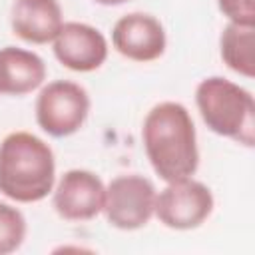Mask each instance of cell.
Returning a JSON list of instances; mask_svg holds the SVG:
<instances>
[{"mask_svg":"<svg viewBox=\"0 0 255 255\" xmlns=\"http://www.w3.org/2000/svg\"><path fill=\"white\" fill-rule=\"evenodd\" d=\"M223 64L243 78L255 76V26L227 22L219 36Z\"/></svg>","mask_w":255,"mask_h":255,"instance_id":"12","label":"cell"},{"mask_svg":"<svg viewBox=\"0 0 255 255\" xmlns=\"http://www.w3.org/2000/svg\"><path fill=\"white\" fill-rule=\"evenodd\" d=\"M195 106L213 133L245 147L255 145V100L249 90L227 78L209 76L195 88Z\"/></svg>","mask_w":255,"mask_h":255,"instance_id":"3","label":"cell"},{"mask_svg":"<svg viewBox=\"0 0 255 255\" xmlns=\"http://www.w3.org/2000/svg\"><path fill=\"white\" fill-rule=\"evenodd\" d=\"M26 217L24 213L10 205L0 201V255H10L18 251L26 239Z\"/></svg>","mask_w":255,"mask_h":255,"instance_id":"13","label":"cell"},{"mask_svg":"<svg viewBox=\"0 0 255 255\" xmlns=\"http://www.w3.org/2000/svg\"><path fill=\"white\" fill-rule=\"evenodd\" d=\"M217 8L227 22L255 26V0H217Z\"/></svg>","mask_w":255,"mask_h":255,"instance_id":"14","label":"cell"},{"mask_svg":"<svg viewBox=\"0 0 255 255\" xmlns=\"http://www.w3.org/2000/svg\"><path fill=\"white\" fill-rule=\"evenodd\" d=\"M155 185L139 173L114 177L106 185L102 213L106 221L120 231H135L149 223L155 211Z\"/></svg>","mask_w":255,"mask_h":255,"instance_id":"5","label":"cell"},{"mask_svg":"<svg viewBox=\"0 0 255 255\" xmlns=\"http://www.w3.org/2000/svg\"><path fill=\"white\" fill-rule=\"evenodd\" d=\"M94 2H98L102 6H120V4H126L128 0H94Z\"/></svg>","mask_w":255,"mask_h":255,"instance_id":"15","label":"cell"},{"mask_svg":"<svg viewBox=\"0 0 255 255\" xmlns=\"http://www.w3.org/2000/svg\"><path fill=\"white\" fill-rule=\"evenodd\" d=\"M145 155L153 171L167 183L191 177L199 165L195 124L179 102L155 104L141 128Z\"/></svg>","mask_w":255,"mask_h":255,"instance_id":"1","label":"cell"},{"mask_svg":"<svg viewBox=\"0 0 255 255\" xmlns=\"http://www.w3.org/2000/svg\"><path fill=\"white\" fill-rule=\"evenodd\" d=\"M44 80L46 64L36 52L16 46L0 48V94L26 96L38 90Z\"/></svg>","mask_w":255,"mask_h":255,"instance_id":"11","label":"cell"},{"mask_svg":"<svg viewBox=\"0 0 255 255\" xmlns=\"http://www.w3.org/2000/svg\"><path fill=\"white\" fill-rule=\"evenodd\" d=\"M64 24L58 0H14L10 12L12 32L28 44H48Z\"/></svg>","mask_w":255,"mask_h":255,"instance_id":"10","label":"cell"},{"mask_svg":"<svg viewBox=\"0 0 255 255\" xmlns=\"http://www.w3.org/2000/svg\"><path fill=\"white\" fill-rule=\"evenodd\" d=\"M54 44V56L56 60L80 74H88L98 70L108 60V40L106 36L86 22H64Z\"/></svg>","mask_w":255,"mask_h":255,"instance_id":"9","label":"cell"},{"mask_svg":"<svg viewBox=\"0 0 255 255\" xmlns=\"http://www.w3.org/2000/svg\"><path fill=\"white\" fill-rule=\"evenodd\" d=\"M215 199L211 189L191 177L167 181L155 195L153 215L161 225L175 231H189L201 227L213 213Z\"/></svg>","mask_w":255,"mask_h":255,"instance_id":"6","label":"cell"},{"mask_svg":"<svg viewBox=\"0 0 255 255\" xmlns=\"http://www.w3.org/2000/svg\"><path fill=\"white\" fill-rule=\"evenodd\" d=\"M56 183L52 147L30 131H12L0 141V193L16 203L46 199Z\"/></svg>","mask_w":255,"mask_h":255,"instance_id":"2","label":"cell"},{"mask_svg":"<svg viewBox=\"0 0 255 255\" xmlns=\"http://www.w3.org/2000/svg\"><path fill=\"white\" fill-rule=\"evenodd\" d=\"M34 112L42 131L52 137H68L86 124L90 96L72 80H54L40 90Z\"/></svg>","mask_w":255,"mask_h":255,"instance_id":"4","label":"cell"},{"mask_svg":"<svg viewBox=\"0 0 255 255\" xmlns=\"http://www.w3.org/2000/svg\"><path fill=\"white\" fill-rule=\"evenodd\" d=\"M112 46L131 62H153L165 52V28L147 12H129L114 24Z\"/></svg>","mask_w":255,"mask_h":255,"instance_id":"8","label":"cell"},{"mask_svg":"<svg viewBox=\"0 0 255 255\" xmlns=\"http://www.w3.org/2000/svg\"><path fill=\"white\" fill-rule=\"evenodd\" d=\"M106 185L90 169H68L52 189V205L66 221H90L104 209Z\"/></svg>","mask_w":255,"mask_h":255,"instance_id":"7","label":"cell"}]
</instances>
